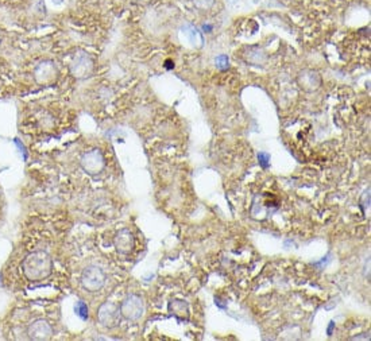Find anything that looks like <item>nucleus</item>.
Masks as SVG:
<instances>
[{"label":"nucleus","instance_id":"f257e3e1","mask_svg":"<svg viewBox=\"0 0 371 341\" xmlns=\"http://www.w3.org/2000/svg\"><path fill=\"white\" fill-rule=\"evenodd\" d=\"M22 273L27 281H43L53 273V259L46 251L31 252L22 262Z\"/></svg>","mask_w":371,"mask_h":341},{"label":"nucleus","instance_id":"f03ea898","mask_svg":"<svg viewBox=\"0 0 371 341\" xmlns=\"http://www.w3.org/2000/svg\"><path fill=\"white\" fill-rule=\"evenodd\" d=\"M120 313L128 321H138L145 314V301L138 294H128L120 304Z\"/></svg>","mask_w":371,"mask_h":341},{"label":"nucleus","instance_id":"7ed1b4c3","mask_svg":"<svg viewBox=\"0 0 371 341\" xmlns=\"http://www.w3.org/2000/svg\"><path fill=\"white\" fill-rule=\"evenodd\" d=\"M104 283H105V274L99 266L91 264V266H86L85 269L83 270L81 285L89 293L99 291L104 286Z\"/></svg>","mask_w":371,"mask_h":341},{"label":"nucleus","instance_id":"20e7f679","mask_svg":"<svg viewBox=\"0 0 371 341\" xmlns=\"http://www.w3.org/2000/svg\"><path fill=\"white\" fill-rule=\"evenodd\" d=\"M120 318H122V313H120V307L112 302H104L103 305L99 307L98 310V321L104 328H116L120 324Z\"/></svg>","mask_w":371,"mask_h":341},{"label":"nucleus","instance_id":"39448f33","mask_svg":"<svg viewBox=\"0 0 371 341\" xmlns=\"http://www.w3.org/2000/svg\"><path fill=\"white\" fill-rule=\"evenodd\" d=\"M80 165L85 173L96 175V174L101 173L103 169L105 168V159H104L103 153L99 149H95L83 155Z\"/></svg>","mask_w":371,"mask_h":341},{"label":"nucleus","instance_id":"423d86ee","mask_svg":"<svg viewBox=\"0 0 371 341\" xmlns=\"http://www.w3.org/2000/svg\"><path fill=\"white\" fill-rule=\"evenodd\" d=\"M27 335L31 340L35 341H46L53 336V328L49 324V321L43 318H37L31 321L27 326Z\"/></svg>","mask_w":371,"mask_h":341},{"label":"nucleus","instance_id":"0eeeda50","mask_svg":"<svg viewBox=\"0 0 371 341\" xmlns=\"http://www.w3.org/2000/svg\"><path fill=\"white\" fill-rule=\"evenodd\" d=\"M114 244H115L116 251L122 255H128L131 252L134 251L135 248V239L133 232L127 229V228H123L120 231H118L114 238Z\"/></svg>","mask_w":371,"mask_h":341},{"label":"nucleus","instance_id":"6e6552de","mask_svg":"<svg viewBox=\"0 0 371 341\" xmlns=\"http://www.w3.org/2000/svg\"><path fill=\"white\" fill-rule=\"evenodd\" d=\"M34 77L38 84H50L57 77V68L50 61H42L34 70Z\"/></svg>","mask_w":371,"mask_h":341},{"label":"nucleus","instance_id":"1a4fd4ad","mask_svg":"<svg viewBox=\"0 0 371 341\" xmlns=\"http://www.w3.org/2000/svg\"><path fill=\"white\" fill-rule=\"evenodd\" d=\"M298 85L306 92H313L319 89V86L321 84V77L320 74L315 70H303L298 74L297 77Z\"/></svg>","mask_w":371,"mask_h":341},{"label":"nucleus","instance_id":"9d476101","mask_svg":"<svg viewBox=\"0 0 371 341\" xmlns=\"http://www.w3.org/2000/svg\"><path fill=\"white\" fill-rule=\"evenodd\" d=\"M70 70L74 74V77H88V74L92 72L91 58L86 54L77 55L74 58L72 66H70Z\"/></svg>","mask_w":371,"mask_h":341},{"label":"nucleus","instance_id":"9b49d317","mask_svg":"<svg viewBox=\"0 0 371 341\" xmlns=\"http://www.w3.org/2000/svg\"><path fill=\"white\" fill-rule=\"evenodd\" d=\"M184 31H185V35L189 38V42L193 43V45L197 43V46H201V43H202V38H201V34L199 33L197 29L192 27V26H186Z\"/></svg>","mask_w":371,"mask_h":341},{"label":"nucleus","instance_id":"f8f14e48","mask_svg":"<svg viewBox=\"0 0 371 341\" xmlns=\"http://www.w3.org/2000/svg\"><path fill=\"white\" fill-rule=\"evenodd\" d=\"M173 304H170V310H173V314L174 316H177L178 318H184V316L186 317L188 316V305L184 302V301H180V307H177V305L174 304V301H171Z\"/></svg>","mask_w":371,"mask_h":341},{"label":"nucleus","instance_id":"ddd939ff","mask_svg":"<svg viewBox=\"0 0 371 341\" xmlns=\"http://www.w3.org/2000/svg\"><path fill=\"white\" fill-rule=\"evenodd\" d=\"M74 311H76V314L79 316L81 320H88V306L84 301H79L76 306H74Z\"/></svg>","mask_w":371,"mask_h":341},{"label":"nucleus","instance_id":"4468645a","mask_svg":"<svg viewBox=\"0 0 371 341\" xmlns=\"http://www.w3.org/2000/svg\"><path fill=\"white\" fill-rule=\"evenodd\" d=\"M215 64H216V66L219 68L220 70H224V69L228 68V57L227 55H219V57H216Z\"/></svg>","mask_w":371,"mask_h":341},{"label":"nucleus","instance_id":"2eb2a0df","mask_svg":"<svg viewBox=\"0 0 371 341\" xmlns=\"http://www.w3.org/2000/svg\"><path fill=\"white\" fill-rule=\"evenodd\" d=\"M258 161H259V165H261L263 169L269 168V163H270V155L268 153H259L258 154Z\"/></svg>","mask_w":371,"mask_h":341},{"label":"nucleus","instance_id":"dca6fc26","mask_svg":"<svg viewBox=\"0 0 371 341\" xmlns=\"http://www.w3.org/2000/svg\"><path fill=\"white\" fill-rule=\"evenodd\" d=\"M369 205H370V188H367V190H365L362 200H360V206H362L363 212H365L366 206L369 208Z\"/></svg>","mask_w":371,"mask_h":341},{"label":"nucleus","instance_id":"f3484780","mask_svg":"<svg viewBox=\"0 0 371 341\" xmlns=\"http://www.w3.org/2000/svg\"><path fill=\"white\" fill-rule=\"evenodd\" d=\"M331 325H329V328H328V335H331V332H332V329H334V326H335V323L334 321H331Z\"/></svg>","mask_w":371,"mask_h":341}]
</instances>
